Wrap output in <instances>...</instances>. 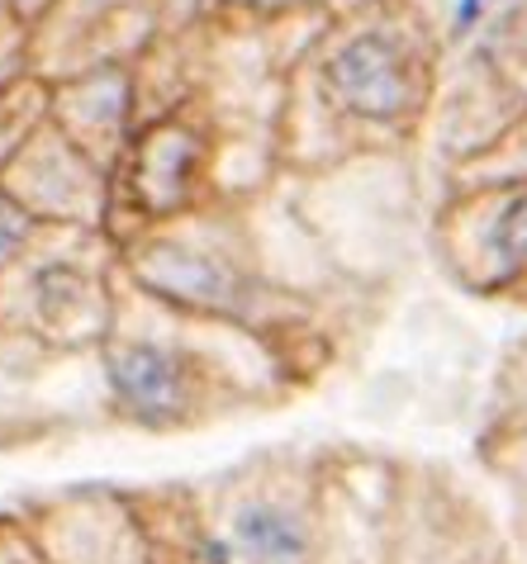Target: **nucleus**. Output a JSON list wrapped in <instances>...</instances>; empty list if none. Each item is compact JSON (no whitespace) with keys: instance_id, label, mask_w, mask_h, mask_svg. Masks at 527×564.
<instances>
[{"instance_id":"7ed1b4c3","label":"nucleus","mask_w":527,"mask_h":564,"mask_svg":"<svg viewBox=\"0 0 527 564\" xmlns=\"http://www.w3.org/2000/svg\"><path fill=\"white\" fill-rule=\"evenodd\" d=\"M319 90L337 115L405 133L432 100V39L409 14L370 10L319 57Z\"/></svg>"},{"instance_id":"f8f14e48","label":"nucleus","mask_w":527,"mask_h":564,"mask_svg":"<svg viewBox=\"0 0 527 564\" xmlns=\"http://www.w3.org/2000/svg\"><path fill=\"white\" fill-rule=\"evenodd\" d=\"M133 503L143 512L152 564H224L195 489H143Z\"/></svg>"},{"instance_id":"423d86ee","label":"nucleus","mask_w":527,"mask_h":564,"mask_svg":"<svg viewBox=\"0 0 527 564\" xmlns=\"http://www.w3.org/2000/svg\"><path fill=\"white\" fill-rule=\"evenodd\" d=\"M494 517L438 469H399L390 512V564H508Z\"/></svg>"},{"instance_id":"aec40b11","label":"nucleus","mask_w":527,"mask_h":564,"mask_svg":"<svg viewBox=\"0 0 527 564\" xmlns=\"http://www.w3.org/2000/svg\"><path fill=\"white\" fill-rule=\"evenodd\" d=\"M508 564H527V560H508Z\"/></svg>"},{"instance_id":"9b49d317","label":"nucleus","mask_w":527,"mask_h":564,"mask_svg":"<svg viewBox=\"0 0 527 564\" xmlns=\"http://www.w3.org/2000/svg\"><path fill=\"white\" fill-rule=\"evenodd\" d=\"M200 156H205V143L176 123H162L143 138V148L133 156V195L143 218H172L191 205Z\"/></svg>"},{"instance_id":"20e7f679","label":"nucleus","mask_w":527,"mask_h":564,"mask_svg":"<svg viewBox=\"0 0 527 564\" xmlns=\"http://www.w3.org/2000/svg\"><path fill=\"white\" fill-rule=\"evenodd\" d=\"M100 375L115 413L143 432L200 427L238 399L234 375L214 356L185 347L181 337L129 333L119 323L100 347Z\"/></svg>"},{"instance_id":"4468645a","label":"nucleus","mask_w":527,"mask_h":564,"mask_svg":"<svg viewBox=\"0 0 527 564\" xmlns=\"http://www.w3.org/2000/svg\"><path fill=\"white\" fill-rule=\"evenodd\" d=\"M461 176H466V185H490V181L527 176V115L499 138V143H490L485 152H475L471 162H461Z\"/></svg>"},{"instance_id":"ddd939ff","label":"nucleus","mask_w":527,"mask_h":564,"mask_svg":"<svg viewBox=\"0 0 527 564\" xmlns=\"http://www.w3.org/2000/svg\"><path fill=\"white\" fill-rule=\"evenodd\" d=\"M480 465L504 484L514 508V536L527 551V413H499L480 436Z\"/></svg>"},{"instance_id":"2eb2a0df","label":"nucleus","mask_w":527,"mask_h":564,"mask_svg":"<svg viewBox=\"0 0 527 564\" xmlns=\"http://www.w3.org/2000/svg\"><path fill=\"white\" fill-rule=\"evenodd\" d=\"M39 218L34 214H24L14 199H6L0 195V275L6 271H14L24 257H29V247H34V238H39Z\"/></svg>"},{"instance_id":"6ab92c4d","label":"nucleus","mask_w":527,"mask_h":564,"mask_svg":"<svg viewBox=\"0 0 527 564\" xmlns=\"http://www.w3.org/2000/svg\"><path fill=\"white\" fill-rule=\"evenodd\" d=\"M43 6V0H14V10H20V14H34Z\"/></svg>"},{"instance_id":"39448f33","label":"nucleus","mask_w":527,"mask_h":564,"mask_svg":"<svg viewBox=\"0 0 527 564\" xmlns=\"http://www.w3.org/2000/svg\"><path fill=\"white\" fill-rule=\"evenodd\" d=\"M432 242L461 290L527 304V176L461 185L438 214Z\"/></svg>"},{"instance_id":"f3484780","label":"nucleus","mask_w":527,"mask_h":564,"mask_svg":"<svg viewBox=\"0 0 527 564\" xmlns=\"http://www.w3.org/2000/svg\"><path fill=\"white\" fill-rule=\"evenodd\" d=\"M0 564H53L20 512H0Z\"/></svg>"},{"instance_id":"6e6552de","label":"nucleus","mask_w":527,"mask_h":564,"mask_svg":"<svg viewBox=\"0 0 527 564\" xmlns=\"http://www.w3.org/2000/svg\"><path fill=\"white\" fill-rule=\"evenodd\" d=\"M399 469L333 451L323 465V551L319 564H390V512Z\"/></svg>"},{"instance_id":"dca6fc26","label":"nucleus","mask_w":527,"mask_h":564,"mask_svg":"<svg viewBox=\"0 0 527 564\" xmlns=\"http://www.w3.org/2000/svg\"><path fill=\"white\" fill-rule=\"evenodd\" d=\"M494 409L499 413H527V333L504 351V366H499V380H494ZM494 413V417H499Z\"/></svg>"},{"instance_id":"0eeeda50","label":"nucleus","mask_w":527,"mask_h":564,"mask_svg":"<svg viewBox=\"0 0 527 564\" xmlns=\"http://www.w3.org/2000/svg\"><path fill=\"white\" fill-rule=\"evenodd\" d=\"M20 517L53 564H152L133 494L67 489L20 508Z\"/></svg>"},{"instance_id":"f257e3e1","label":"nucleus","mask_w":527,"mask_h":564,"mask_svg":"<svg viewBox=\"0 0 527 564\" xmlns=\"http://www.w3.org/2000/svg\"><path fill=\"white\" fill-rule=\"evenodd\" d=\"M329 456L267 451L195 494L224 564H319Z\"/></svg>"},{"instance_id":"1a4fd4ad","label":"nucleus","mask_w":527,"mask_h":564,"mask_svg":"<svg viewBox=\"0 0 527 564\" xmlns=\"http://www.w3.org/2000/svg\"><path fill=\"white\" fill-rule=\"evenodd\" d=\"M0 195L14 199L39 224H100L105 218V185L82 148L62 138H39L34 148H20L6 166Z\"/></svg>"},{"instance_id":"f03ea898","label":"nucleus","mask_w":527,"mask_h":564,"mask_svg":"<svg viewBox=\"0 0 527 564\" xmlns=\"http://www.w3.org/2000/svg\"><path fill=\"white\" fill-rule=\"evenodd\" d=\"M123 271L148 300L185 313L200 323H224L252 337L304 327L309 304L290 290L271 285L252 265V257L234 252L228 242L181 238V232H152L133 238L123 252Z\"/></svg>"},{"instance_id":"a211bd4d","label":"nucleus","mask_w":527,"mask_h":564,"mask_svg":"<svg viewBox=\"0 0 527 564\" xmlns=\"http://www.w3.org/2000/svg\"><path fill=\"white\" fill-rule=\"evenodd\" d=\"M494 6L499 0H452V24H447V39H471L494 20Z\"/></svg>"},{"instance_id":"9d476101","label":"nucleus","mask_w":527,"mask_h":564,"mask_svg":"<svg viewBox=\"0 0 527 564\" xmlns=\"http://www.w3.org/2000/svg\"><path fill=\"white\" fill-rule=\"evenodd\" d=\"M115 318V294L76 261H49L29 275V333L57 347H105Z\"/></svg>"}]
</instances>
